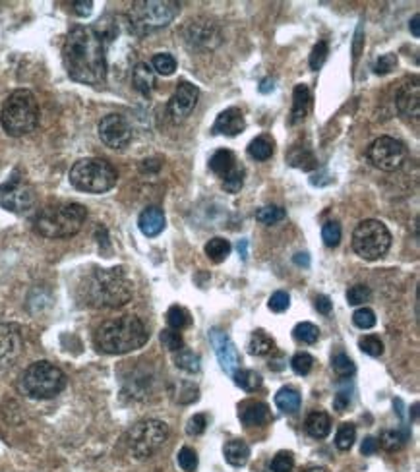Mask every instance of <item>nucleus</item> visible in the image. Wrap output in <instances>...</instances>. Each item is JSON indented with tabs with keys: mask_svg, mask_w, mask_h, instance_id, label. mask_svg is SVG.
<instances>
[{
	"mask_svg": "<svg viewBox=\"0 0 420 472\" xmlns=\"http://www.w3.org/2000/svg\"><path fill=\"white\" fill-rule=\"evenodd\" d=\"M175 364H177V368H180L186 374H198L202 368L200 356L196 352L188 351V349H180L178 352H175Z\"/></svg>",
	"mask_w": 420,
	"mask_h": 472,
	"instance_id": "nucleus-30",
	"label": "nucleus"
},
{
	"mask_svg": "<svg viewBox=\"0 0 420 472\" xmlns=\"http://www.w3.org/2000/svg\"><path fill=\"white\" fill-rule=\"evenodd\" d=\"M273 89H275L273 78H266V80L262 81V86H259V91H262V93H269V91H273Z\"/></svg>",
	"mask_w": 420,
	"mask_h": 472,
	"instance_id": "nucleus-58",
	"label": "nucleus"
},
{
	"mask_svg": "<svg viewBox=\"0 0 420 472\" xmlns=\"http://www.w3.org/2000/svg\"><path fill=\"white\" fill-rule=\"evenodd\" d=\"M285 217H287V213L279 205H266V208L256 211V221H259L262 224H277L281 223Z\"/></svg>",
	"mask_w": 420,
	"mask_h": 472,
	"instance_id": "nucleus-35",
	"label": "nucleus"
},
{
	"mask_svg": "<svg viewBox=\"0 0 420 472\" xmlns=\"http://www.w3.org/2000/svg\"><path fill=\"white\" fill-rule=\"evenodd\" d=\"M35 205V190L22 176H10L0 184V208L12 213H27Z\"/></svg>",
	"mask_w": 420,
	"mask_h": 472,
	"instance_id": "nucleus-12",
	"label": "nucleus"
},
{
	"mask_svg": "<svg viewBox=\"0 0 420 472\" xmlns=\"http://www.w3.org/2000/svg\"><path fill=\"white\" fill-rule=\"evenodd\" d=\"M231 254V242L226 238H221V236H215L211 238L208 244H205V256L210 257L213 264H221L225 262L226 257Z\"/></svg>",
	"mask_w": 420,
	"mask_h": 472,
	"instance_id": "nucleus-29",
	"label": "nucleus"
},
{
	"mask_svg": "<svg viewBox=\"0 0 420 472\" xmlns=\"http://www.w3.org/2000/svg\"><path fill=\"white\" fill-rule=\"evenodd\" d=\"M304 430L310 438L314 440H323L330 430H332V420L330 417L323 412V410H314L306 417V422H304Z\"/></svg>",
	"mask_w": 420,
	"mask_h": 472,
	"instance_id": "nucleus-25",
	"label": "nucleus"
},
{
	"mask_svg": "<svg viewBox=\"0 0 420 472\" xmlns=\"http://www.w3.org/2000/svg\"><path fill=\"white\" fill-rule=\"evenodd\" d=\"M186 41L190 43V45H194V47H205V48H213L215 45H219V29L210 22H200V20H196V22H190L188 27H186L184 32Z\"/></svg>",
	"mask_w": 420,
	"mask_h": 472,
	"instance_id": "nucleus-18",
	"label": "nucleus"
},
{
	"mask_svg": "<svg viewBox=\"0 0 420 472\" xmlns=\"http://www.w3.org/2000/svg\"><path fill=\"white\" fill-rule=\"evenodd\" d=\"M356 440V428L353 424H341L335 436V445L341 451H348Z\"/></svg>",
	"mask_w": 420,
	"mask_h": 472,
	"instance_id": "nucleus-38",
	"label": "nucleus"
},
{
	"mask_svg": "<svg viewBox=\"0 0 420 472\" xmlns=\"http://www.w3.org/2000/svg\"><path fill=\"white\" fill-rule=\"evenodd\" d=\"M178 466L184 472H194L196 466H198V457H196V451L190 447H182L178 451Z\"/></svg>",
	"mask_w": 420,
	"mask_h": 472,
	"instance_id": "nucleus-48",
	"label": "nucleus"
},
{
	"mask_svg": "<svg viewBox=\"0 0 420 472\" xmlns=\"http://www.w3.org/2000/svg\"><path fill=\"white\" fill-rule=\"evenodd\" d=\"M134 297V285L122 269H95L83 283V298L93 308H121Z\"/></svg>",
	"mask_w": 420,
	"mask_h": 472,
	"instance_id": "nucleus-2",
	"label": "nucleus"
},
{
	"mask_svg": "<svg viewBox=\"0 0 420 472\" xmlns=\"http://www.w3.org/2000/svg\"><path fill=\"white\" fill-rule=\"evenodd\" d=\"M180 4L172 0H144L134 2L130 10V24L137 33H149L161 29L178 16Z\"/></svg>",
	"mask_w": 420,
	"mask_h": 472,
	"instance_id": "nucleus-8",
	"label": "nucleus"
},
{
	"mask_svg": "<svg viewBox=\"0 0 420 472\" xmlns=\"http://www.w3.org/2000/svg\"><path fill=\"white\" fill-rule=\"evenodd\" d=\"M275 405L279 410H283L285 414H292L300 408V393L292 387H283L275 395Z\"/></svg>",
	"mask_w": 420,
	"mask_h": 472,
	"instance_id": "nucleus-27",
	"label": "nucleus"
},
{
	"mask_svg": "<svg viewBox=\"0 0 420 472\" xmlns=\"http://www.w3.org/2000/svg\"><path fill=\"white\" fill-rule=\"evenodd\" d=\"M292 119L291 124H299L306 119V112L312 103V93L308 89L306 83H299L294 91H292Z\"/></svg>",
	"mask_w": 420,
	"mask_h": 472,
	"instance_id": "nucleus-23",
	"label": "nucleus"
},
{
	"mask_svg": "<svg viewBox=\"0 0 420 472\" xmlns=\"http://www.w3.org/2000/svg\"><path fill=\"white\" fill-rule=\"evenodd\" d=\"M238 418L244 426H262L269 422V407L262 400H244L238 407Z\"/></svg>",
	"mask_w": 420,
	"mask_h": 472,
	"instance_id": "nucleus-20",
	"label": "nucleus"
},
{
	"mask_svg": "<svg viewBox=\"0 0 420 472\" xmlns=\"http://www.w3.org/2000/svg\"><path fill=\"white\" fill-rule=\"evenodd\" d=\"M372 297L370 288L366 285H355L347 290V302L351 306H360L364 302H368Z\"/></svg>",
	"mask_w": 420,
	"mask_h": 472,
	"instance_id": "nucleus-45",
	"label": "nucleus"
},
{
	"mask_svg": "<svg viewBox=\"0 0 420 472\" xmlns=\"http://www.w3.org/2000/svg\"><path fill=\"white\" fill-rule=\"evenodd\" d=\"M169 438V426L161 420H142L128 432V447L136 459H149L165 445Z\"/></svg>",
	"mask_w": 420,
	"mask_h": 472,
	"instance_id": "nucleus-10",
	"label": "nucleus"
},
{
	"mask_svg": "<svg viewBox=\"0 0 420 472\" xmlns=\"http://www.w3.org/2000/svg\"><path fill=\"white\" fill-rule=\"evenodd\" d=\"M419 14H416V16L412 18V22H411V32H412V35H414V37H419L420 35V29H419Z\"/></svg>",
	"mask_w": 420,
	"mask_h": 472,
	"instance_id": "nucleus-60",
	"label": "nucleus"
},
{
	"mask_svg": "<svg viewBox=\"0 0 420 472\" xmlns=\"http://www.w3.org/2000/svg\"><path fill=\"white\" fill-rule=\"evenodd\" d=\"M246 128V122H244V116L241 109L236 107H231L226 109L217 116V121L213 124V134H223V136H238L243 130Z\"/></svg>",
	"mask_w": 420,
	"mask_h": 472,
	"instance_id": "nucleus-19",
	"label": "nucleus"
},
{
	"mask_svg": "<svg viewBox=\"0 0 420 472\" xmlns=\"http://www.w3.org/2000/svg\"><path fill=\"white\" fill-rule=\"evenodd\" d=\"M0 124L12 137L29 134L39 124V104L29 89H16L10 93L0 111Z\"/></svg>",
	"mask_w": 420,
	"mask_h": 472,
	"instance_id": "nucleus-5",
	"label": "nucleus"
},
{
	"mask_svg": "<svg viewBox=\"0 0 420 472\" xmlns=\"http://www.w3.org/2000/svg\"><path fill=\"white\" fill-rule=\"evenodd\" d=\"M397 66V56L393 53H388V55H381L378 60H376V65H374V72L380 74H389L393 68Z\"/></svg>",
	"mask_w": 420,
	"mask_h": 472,
	"instance_id": "nucleus-51",
	"label": "nucleus"
},
{
	"mask_svg": "<svg viewBox=\"0 0 420 472\" xmlns=\"http://www.w3.org/2000/svg\"><path fill=\"white\" fill-rule=\"evenodd\" d=\"M291 368L294 374H299V376H308L312 368H314V358L308 354V352H299V354H294L291 360Z\"/></svg>",
	"mask_w": 420,
	"mask_h": 472,
	"instance_id": "nucleus-41",
	"label": "nucleus"
},
{
	"mask_svg": "<svg viewBox=\"0 0 420 472\" xmlns=\"http://www.w3.org/2000/svg\"><path fill=\"white\" fill-rule=\"evenodd\" d=\"M292 337L299 343L314 344L320 339V329L316 328L314 323H310V321H302V323H299L297 328L292 329Z\"/></svg>",
	"mask_w": 420,
	"mask_h": 472,
	"instance_id": "nucleus-34",
	"label": "nucleus"
},
{
	"mask_svg": "<svg viewBox=\"0 0 420 472\" xmlns=\"http://www.w3.org/2000/svg\"><path fill=\"white\" fill-rule=\"evenodd\" d=\"M167 323H169L170 329L180 331V329L190 325V313L186 312L184 308H180V306H170L169 312H167Z\"/></svg>",
	"mask_w": 420,
	"mask_h": 472,
	"instance_id": "nucleus-37",
	"label": "nucleus"
},
{
	"mask_svg": "<svg viewBox=\"0 0 420 472\" xmlns=\"http://www.w3.org/2000/svg\"><path fill=\"white\" fill-rule=\"evenodd\" d=\"M327 55H330L327 43H325V41H320V43L312 48V53H310V68L318 72V70L323 66V62L327 60Z\"/></svg>",
	"mask_w": 420,
	"mask_h": 472,
	"instance_id": "nucleus-44",
	"label": "nucleus"
},
{
	"mask_svg": "<svg viewBox=\"0 0 420 472\" xmlns=\"http://www.w3.org/2000/svg\"><path fill=\"white\" fill-rule=\"evenodd\" d=\"M99 137L111 149H124L132 142V126L118 112L107 114L99 122Z\"/></svg>",
	"mask_w": 420,
	"mask_h": 472,
	"instance_id": "nucleus-13",
	"label": "nucleus"
},
{
	"mask_svg": "<svg viewBox=\"0 0 420 472\" xmlns=\"http://www.w3.org/2000/svg\"><path fill=\"white\" fill-rule=\"evenodd\" d=\"M358 346H360V351H363L364 354H368L372 358H378V356H381V352H384V343L380 341V337L376 335L363 337V339L358 341Z\"/></svg>",
	"mask_w": 420,
	"mask_h": 472,
	"instance_id": "nucleus-42",
	"label": "nucleus"
},
{
	"mask_svg": "<svg viewBox=\"0 0 420 472\" xmlns=\"http://www.w3.org/2000/svg\"><path fill=\"white\" fill-rule=\"evenodd\" d=\"M348 403H351V397H348V393L341 391L335 395V399H333V407L337 412H345L348 407Z\"/></svg>",
	"mask_w": 420,
	"mask_h": 472,
	"instance_id": "nucleus-55",
	"label": "nucleus"
},
{
	"mask_svg": "<svg viewBox=\"0 0 420 472\" xmlns=\"http://www.w3.org/2000/svg\"><path fill=\"white\" fill-rule=\"evenodd\" d=\"M289 161H291V165L304 168V170H310V168L316 167L314 155H312L310 151H304V153L297 151V155H291V157H289Z\"/></svg>",
	"mask_w": 420,
	"mask_h": 472,
	"instance_id": "nucleus-52",
	"label": "nucleus"
},
{
	"mask_svg": "<svg viewBox=\"0 0 420 472\" xmlns=\"http://www.w3.org/2000/svg\"><path fill=\"white\" fill-rule=\"evenodd\" d=\"M118 180L116 168L105 159L89 157L74 163L70 168V182L76 190L88 194H103L114 188Z\"/></svg>",
	"mask_w": 420,
	"mask_h": 472,
	"instance_id": "nucleus-6",
	"label": "nucleus"
},
{
	"mask_svg": "<svg viewBox=\"0 0 420 472\" xmlns=\"http://www.w3.org/2000/svg\"><path fill=\"white\" fill-rule=\"evenodd\" d=\"M132 83L142 95H149L155 88V72L151 65L147 62H137L132 70Z\"/></svg>",
	"mask_w": 420,
	"mask_h": 472,
	"instance_id": "nucleus-24",
	"label": "nucleus"
},
{
	"mask_svg": "<svg viewBox=\"0 0 420 472\" xmlns=\"http://www.w3.org/2000/svg\"><path fill=\"white\" fill-rule=\"evenodd\" d=\"M366 157L372 165L380 170H397L407 159V147L399 140L391 136H381L374 140L366 151Z\"/></svg>",
	"mask_w": 420,
	"mask_h": 472,
	"instance_id": "nucleus-11",
	"label": "nucleus"
},
{
	"mask_svg": "<svg viewBox=\"0 0 420 472\" xmlns=\"http://www.w3.org/2000/svg\"><path fill=\"white\" fill-rule=\"evenodd\" d=\"M72 6L78 16H89V14H91V8H93V2H91V0H81V2H74Z\"/></svg>",
	"mask_w": 420,
	"mask_h": 472,
	"instance_id": "nucleus-56",
	"label": "nucleus"
},
{
	"mask_svg": "<svg viewBox=\"0 0 420 472\" xmlns=\"http://www.w3.org/2000/svg\"><path fill=\"white\" fill-rule=\"evenodd\" d=\"M246 248H248V242H246V241L238 242V252H241L243 259H246Z\"/></svg>",
	"mask_w": 420,
	"mask_h": 472,
	"instance_id": "nucleus-61",
	"label": "nucleus"
},
{
	"mask_svg": "<svg viewBox=\"0 0 420 472\" xmlns=\"http://www.w3.org/2000/svg\"><path fill=\"white\" fill-rule=\"evenodd\" d=\"M20 387L32 399H53L66 387V376L55 364L39 360L25 370Z\"/></svg>",
	"mask_w": 420,
	"mask_h": 472,
	"instance_id": "nucleus-7",
	"label": "nucleus"
},
{
	"mask_svg": "<svg viewBox=\"0 0 420 472\" xmlns=\"http://www.w3.org/2000/svg\"><path fill=\"white\" fill-rule=\"evenodd\" d=\"M210 168L213 175H217L219 178H229L231 175H235L238 168H243L236 161L235 153L229 151V149H219L211 155Z\"/></svg>",
	"mask_w": 420,
	"mask_h": 472,
	"instance_id": "nucleus-21",
	"label": "nucleus"
},
{
	"mask_svg": "<svg viewBox=\"0 0 420 472\" xmlns=\"http://www.w3.org/2000/svg\"><path fill=\"white\" fill-rule=\"evenodd\" d=\"M332 366H333V372H335L339 377H351L356 372L355 362L351 360L347 354H343V352H339V354H335V356H333Z\"/></svg>",
	"mask_w": 420,
	"mask_h": 472,
	"instance_id": "nucleus-39",
	"label": "nucleus"
},
{
	"mask_svg": "<svg viewBox=\"0 0 420 472\" xmlns=\"http://www.w3.org/2000/svg\"><path fill=\"white\" fill-rule=\"evenodd\" d=\"M223 451H225L226 463L233 464V466H244V464L248 463V459H250V447L243 440L226 441Z\"/></svg>",
	"mask_w": 420,
	"mask_h": 472,
	"instance_id": "nucleus-26",
	"label": "nucleus"
},
{
	"mask_svg": "<svg viewBox=\"0 0 420 472\" xmlns=\"http://www.w3.org/2000/svg\"><path fill=\"white\" fill-rule=\"evenodd\" d=\"M389 246H391V232L381 221L366 219L356 224L353 232V250L363 259H368V262L380 259L381 256L388 254Z\"/></svg>",
	"mask_w": 420,
	"mask_h": 472,
	"instance_id": "nucleus-9",
	"label": "nucleus"
},
{
	"mask_svg": "<svg viewBox=\"0 0 420 472\" xmlns=\"http://www.w3.org/2000/svg\"><path fill=\"white\" fill-rule=\"evenodd\" d=\"M353 323H355L358 329H372L376 325V313L372 312L370 308H358L355 313H353Z\"/></svg>",
	"mask_w": 420,
	"mask_h": 472,
	"instance_id": "nucleus-47",
	"label": "nucleus"
},
{
	"mask_svg": "<svg viewBox=\"0 0 420 472\" xmlns=\"http://www.w3.org/2000/svg\"><path fill=\"white\" fill-rule=\"evenodd\" d=\"M302 472H325V471H323L322 466H310V468H306V471Z\"/></svg>",
	"mask_w": 420,
	"mask_h": 472,
	"instance_id": "nucleus-62",
	"label": "nucleus"
},
{
	"mask_svg": "<svg viewBox=\"0 0 420 472\" xmlns=\"http://www.w3.org/2000/svg\"><path fill=\"white\" fill-rule=\"evenodd\" d=\"M88 209L80 203H55L41 209L35 217V231L45 238H70L81 231Z\"/></svg>",
	"mask_w": 420,
	"mask_h": 472,
	"instance_id": "nucleus-4",
	"label": "nucleus"
},
{
	"mask_svg": "<svg viewBox=\"0 0 420 472\" xmlns=\"http://www.w3.org/2000/svg\"><path fill=\"white\" fill-rule=\"evenodd\" d=\"M161 343L170 352H178L180 349H184V339L175 329H165V331H161Z\"/></svg>",
	"mask_w": 420,
	"mask_h": 472,
	"instance_id": "nucleus-46",
	"label": "nucleus"
},
{
	"mask_svg": "<svg viewBox=\"0 0 420 472\" xmlns=\"http://www.w3.org/2000/svg\"><path fill=\"white\" fill-rule=\"evenodd\" d=\"M137 224H140V231L144 232L146 236L154 238L157 234H161L165 231V213L163 209L155 208H146L142 211V215L137 219Z\"/></svg>",
	"mask_w": 420,
	"mask_h": 472,
	"instance_id": "nucleus-22",
	"label": "nucleus"
},
{
	"mask_svg": "<svg viewBox=\"0 0 420 472\" xmlns=\"http://www.w3.org/2000/svg\"><path fill=\"white\" fill-rule=\"evenodd\" d=\"M409 441V432L403 430H386L378 440V445L386 449V451H399L405 443Z\"/></svg>",
	"mask_w": 420,
	"mask_h": 472,
	"instance_id": "nucleus-33",
	"label": "nucleus"
},
{
	"mask_svg": "<svg viewBox=\"0 0 420 472\" xmlns=\"http://www.w3.org/2000/svg\"><path fill=\"white\" fill-rule=\"evenodd\" d=\"M233 377H235V384L248 393L256 391L264 384L262 376H259L258 372H254V370H236Z\"/></svg>",
	"mask_w": 420,
	"mask_h": 472,
	"instance_id": "nucleus-32",
	"label": "nucleus"
},
{
	"mask_svg": "<svg viewBox=\"0 0 420 472\" xmlns=\"http://www.w3.org/2000/svg\"><path fill=\"white\" fill-rule=\"evenodd\" d=\"M210 339L213 349H215V356H217L221 368L225 370L229 376H233L236 370L241 368V354L236 351L235 343L221 329H211Z\"/></svg>",
	"mask_w": 420,
	"mask_h": 472,
	"instance_id": "nucleus-16",
	"label": "nucleus"
},
{
	"mask_svg": "<svg viewBox=\"0 0 420 472\" xmlns=\"http://www.w3.org/2000/svg\"><path fill=\"white\" fill-rule=\"evenodd\" d=\"M314 306H316V310H318V312L323 313V316H327V313L332 312L333 302H332V298H330V297H325V295H318V297H316V300H314Z\"/></svg>",
	"mask_w": 420,
	"mask_h": 472,
	"instance_id": "nucleus-54",
	"label": "nucleus"
},
{
	"mask_svg": "<svg viewBox=\"0 0 420 472\" xmlns=\"http://www.w3.org/2000/svg\"><path fill=\"white\" fill-rule=\"evenodd\" d=\"M275 349V341L271 337L267 335L266 331H254L250 337V341H248V352H250L252 356H267L269 352H273Z\"/></svg>",
	"mask_w": 420,
	"mask_h": 472,
	"instance_id": "nucleus-28",
	"label": "nucleus"
},
{
	"mask_svg": "<svg viewBox=\"0 0 420 472\" xmlns=\"http://www.w3.org/2000/svg\"><path fill=\"white\" fill-rule=\"evenodd\" d=\"M24 351L22 328L16 323H0V372L10 368Z\"/></svg>",
	"mask_w": 420,
	"mask_h": 472,
	"instance_id": "nucleus-14",
	"label": "nucleus"
},
{
	"mask_svg": "<svg viewBox=\"0 0 420 472\" xmlns=\"http://www.w3.org/2000/svg\"><path fill=\"white\" fill-rule=\"evenodd\" d=\"M378 449H380V445H378V440H376V438H366V440L363 441L360 451H363L364 455H374Z\"/></svg>",
	"mask_w": 420,
	"mask_h": 472,
	"instance_id": "nucleus-57",
	"label": "nucleus"
},
{
	"mask_svg": "<svg viewBox=\"0 0 420 472\" xmlns=\"http://www.w3.org/2000/svg\"><path fill=\"white\" fill-rule=\"evenodd\" d=\"M248 155L256 161H267L273 155V140L267 136H258L248 145Z\"/></svg>",
	"mask_w": 420,
	"mask_h": 472,
	"instance_id": "nucleus-31",
	"label": "nucleus"
},
{
	"mask_svg": "<svg viewBox=\"0 0 420 472\" xmlns=\"http://www.w3.org/2000/svg\"><path fill=\"white\" fill-rule=\"evenodd\" d=\"M294 468V457L291 451H279L271 461V472H291Z\"/></svg>",
	"mask_w": 420,
	"mask_h": 472,
	"instance_id": "nucleus-43",
	"label": "nucleus"
},
{
	"mask_svg": "<svg viewBox=\"0 0 420 472\" xmlns=\"http://www.w3.org/2000/svg\"><path fill=\"white\" fill-rule=\"evenodd\" d=\"M205 428H208V417L205 414H194L188 420L186 432L190 433V436H200V433L205 432Z\"/></svg>",
	"mask_w": 420,
	"mask_h": 472,
	"instance_id": "nucleus-53",
	"label": "nucleus"
},
{
	"mask_svg": "<svg viewBox=\"0 0 420 472\" xmlns=\"http://www.w3.org/2000/svg\"><path fill=\"white\" fill-rule=\"evenodd\" d=\"M198 97H200V89L196 88L190 81H180L177 91L172 93L167 104L172 122H182L190 116V112L194 111L198 104Z\"/></svg>",
	"mask_w": 420,
	"mask_h": 472,
	"instance_id": "nucleus-15",
	"label": "nucleus"
},
{
	"mask_svg": "<svg viewBox=\"0 0 420 472\" xmlns=\"http://www.w3.org/2000/svg\"><path fill=\"white\" fill-rule=\"evenodd\" d=\"M289 304H291V297H289L285 290H277V292H273L271 298H269V302H267L269 310L275 313L285 312V310L289 308Z\"/></svg>",
	"mask_w": 420,
	"mask_h": 472,
	"instance_id": "nucleus-49",
	"label": "nucleus"
},
{
	"mask_svg": "<svg viewBox=\"0 0 420 472\" xmlns=\"http://www.w3.org/2000/svg\"><path fill=\"white\" fill-rule=\"evenodd\" d=\"M294 264L308 267V265H310V257H308V254H297V256H294Z\"/></svg>",
	"mask_w": 420,
	"mask_h": 472,
	"instance_id": "nucleus-59",
	"label": "nucleus"
},
{
	"mask_svg": "<svg viewBox=\"0 0 420 472\" xmlns=\"http://www.w3.org/2000/svg\"><path fill=\"white\" fill-rule=\"evenodd\" d=\"M147 329L136 316H121L105 321L95 333V344L107 354H126L147 343Z\"/></svg>",
	"mask_w": 420,
	"mask_h": 472,
	"instance_id": "nucleus-3",
	"label": "nucleus"
},
{
	"mask_svg": "<svg viewBox=\"0 0 420 472\" xmlns=\"http://www.w3.org/2000/svg\"><path fill=\"white\" fill-rule=\"evenodd\" d=\"M151 68H154V72L161 74V76H170L177 70V60L169 53H159V55L154 56Z\"/></svg>",
	"mask_w": 420,
	"mask_h": 472,
	"instance_id": "nucleus-36",
	"label": "nucleus"
},
{
	"mask_svg": "<svg viewBox=\"0 0 420 472\" xmlns=\"http://www.w3.org/2000/svg\"><path fill=\"white\" fill-rule=\"evenodd\" d=\"M397 111L409 119H419L420 116V81L414 76L411 80L403 81L395 93Z\"/></svg>",
	"mask_w": 420,
	"mask_h": 472,
	"instance_id": "nucleus-17",
	"label": "nucleus"
},
{
	"mask_svg": "<svg viewBox=\"0 0 420 472\" xmlns=\"http://www.w3.org/2000/svg\"><path fill=\"white\" fill-rule=\"evenodd\" d=\"M62 60L68 76L74 81L99 86L107 78V53L103 35L88 27L78 25L68 33L62 47Z\"/></svg>",
	"mask_w": 420,
	"mask_h": 472,
	"instance_id": "nucleus-1",
	"label": "nucleus"
},
{
	"mask_svg": "<svg viewBox=\"0 0 420 472\" xmlns=\"http://www.w3.org/2000/svg\"><path fill=\"white\" fill-rule=\"evenodd\" d=\"M244 186V168H238L235 175H231L229 178L223 180V188L229 194H238Z\"/></svg>",
	"mask_w": 420,
	"mask_h": 472,
	"instance_id": "nucleus-50",
	"label": "nucleus"
},
{
	"mask_svg": "<svg viewBox=\"0 0 420 472\" xmlns=\"http://www.w3.org/2000/svg\"><path fill=\"white\" fill-rule=\"evenodd\" d=\"M341 224L335 221H330L322 227V241L327 248H335L341 242Z\"/></svg>",
	"mask_w": 420,
	"mask_h": 472,
	"instance_id": "nucleus-40",
	"label": "nucleus"
}]
</instances>
